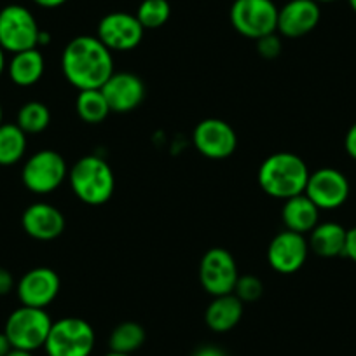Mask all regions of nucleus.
Segmentation results:
<instances>
[{"label":"nucleus","mask_w":356,"mask_h":356,"mask_svg":"<svg viewBox=\"0 0 356 356\" xmlns=\"http://www.w3.org/2000/svg\"><path fill=\"white\" fill-rule=\"evenodd\" d=\"M40 29L26 8L18 4L6 6L0 11V47L16 54L39 46Z\"/></svg>","instance_id":"nucleus-8"},{"label":"nucleus","mask_w":356,"mask_h":356,"mask_svg":"<svg viewBox=\"0 0 356 356\" xmlns=\"http://www.w3.org/2000/svg\"><path fill=\"white\" fill-rule=\"evenodd\" d=\"M15 289V278L4 267H0V296H8Z\"/></svg>","instance_id":"nucleus-31"},{"label":"nucleus","mask_w":356,"mask_h":356,"mask_svg":"<svg viewBox=\"0 0 356 356\" xmlns=\"http://www.w3.org/2000/svg\"><path fill=\"white\" fill-rule=\"evenodd\" d=\"M344 257L351 259L356 264V225L353 229H348V234H346V248H344Z\"/></svg>","instance_id":"nucleus-30"},{"label":"nucleus","mask_w":356,"mask_h":356,"mask_svg":"<svg viewBox=\"0 0 356 356\" xmlns=\"http://www.w3.org/2000/svg\"><path fill=\"white\" fill-rule=\"evenodd\" d=\"M321 9L314 0H290L278 11V32L289 39L307 35L318 26Z\"/></svg>","instance_id":"nucleus-16"},{"label":"nucleus","mask_w":356,"mask_h":356,"mask_svg":"<svg viewBox=\"0 0 356 356\" xmlns=\"http://www.w3.org/2000/svg\"><path fill=\"white\" fill-rule=\"evenodd\" d=\"M26 152V133L18 124H0V166L19 163Z\"/></svg>","instance_id":"nucleus-22"},{"label":"nucleus","mask_w":356,"mask_h":356,"mask_svg":"<svg viewBox=\"0 0 356 356\" xmlns=\"http://www.w3.org/2000/svg\"><path fill=\"white\" fill-rule=\"evenodd\" d=\"M22 225L30 238L37 241H53L65 231V217L49 203H33L23 211Z\"/></svg>","instance_id":"nucleus-17"},{"label":"nucleus","mask_w":356,"mask_h":356,"mask_svg":"<svg viewBox=\"0 0 356 356\" xmlns=\"http://www.w3.org/2000/svg\"><path fill=\"white\" fill-rule=\"evenodd\" d=\"M67 177L68 168L63 156L51 149L39 150L30 156L22 171V180L26 189L39 196L54 193Z\"/></svg>","instance_id":"nucleus-7"},{"label":"nucleus","mask_w":356,"mask_h":356,"mask_svg":"<svg viewBox=\"0 0 356 356\" xmlns=\"http://www.w3.org/2000/svg\"><path fill=\"white\" fill-rule=\"evenodd\" d=\"M283 49L282 39H280L276 33H271V35H266L262 39L257 40V51L262 58L266 60H275V58L280 56Z\"/></svg>","instance_id":"nucleus-28"},{"label":"nucleus","mask_w":356,"mask_h":356,"mask_svg":"<svg viewBox=\"0 0 356 356\" xmlns=\"http://www.w3.org/2000/svg\"><path fill=\"white\" fill-rule=\"evenodd\" d=\"M143 342H145V330L136 321L119 323L112 330L111 339H108L111 351L122 353V355H133V353L142 348Z\"/></svg>","instance_id":"nucleus-24"},{"label":"nucleus","mask_w":356,"mask_h":356,"mask_svg":"<svg viewBox=\"0 0 356 356\" xmlns=\"http://www.w3.org/2000/svg\"><path fill=\"white\" fill-rule=\"evenodd\" d=\"M13 351V346L9 342L8 335L4 332H0V356H8Z\"/></svg>","instance_id":"nucleus-33"},{"label":"nucleus","mask_w":356,"mask_h":356,"mask_svg":"<svg viewBox=\"0 0 356 356\" xmlns=\"http://www.w3.org/2000/svg\"><path fill=\"white\" fill-rule=\"evenodd\" d=\"M234 293L243 304L246 302H255L262 297L264 293V283L260 282L257 276L253 275H239L238 282H236L234 286Z\"/></svg>","instance_id":"nucleus-27"},{"label":"nucleus","mask_w":356,"mask_h":356,"mask_svg":"<svg viewBox=\"0 0 356 356\" xmlns=\"http://www.w3.org/2000/svg\"><path fill=\"white\" fill-rule=\"evenodd\" d=\"M61 70L79 91L100 89L114 74L112 51L98 37L79 35L65 46Z\"/></svg>","instance_id":"nucleus-1"},{"label":"nucleus","mask_w":356,"mask_h":356,"mask_svg":"<svg viewBox=\"0 0 356 356\" xmlns=\"http://www.w3.org/2000/svg\"><path fill=\"white\" fill-rule=\"evenodd\" d=\"M344 149L346 152H348V156L356 161V122H353V124L349 126L348 133H346Z\"/></svg>","instance_id":"nucleus-29"},{"label":"nucleus","mask_w":356,"mask_h":356,"mask_svg":"<svg viewBox=\"0 0 356 356\" xmlns=\"http://www.w3.org/2000/svg\"><path fill=\"white\" fill-rule=\"evenodd\" d=\"M346 234L348 231L337 222H321L309 232V250L323 259L344 255Z\"/></svg>","instance_id":"nucleus-20"},{"label":"nucleus","mask_w":356,"mask_h":356,"mask_svg":"<svg viewBox=\"0 0 356 356\" xmlns=\"http://www.w3.org/2000/svg\"><path fill=\"white\" fill-rule=\"evenodd\" d=\"M318 4H328V2H335V0H314Z\"/></svg>","instance_id":"nucleus-39"},{"label":"nucleus","mask_w":356,"mask_h":356,"mask_svg":"<svg viewBox=\"0 0 356 356\" xmlns=\"http://www.w3.org/2000/svg\"><path fill=\"white\" fill-rule=\"evenodd\" d=\"M257 180L267 196L290 200L306 191L309 168L297 154L276 152L260 164Z\"/></svg>","instance_id":"nucleus-2"},{"label":"nucleus","mask_w":356,"mask_h":356,"mask_svg":"<svg viewBox=\"0 0 356 356\" xmlns=\"http://www.w3.org/2000/svg\"><path fill=\"white\" fill-rule=\"evenodd\" d=\"M238 278V264L229 250L210 248L204 253L200 264V282L210 296L232 293Z\"/></svg>","instance_id":"nucleus-9"},{"label":"nucleus","mask_w":356,"mask_h":356,"mask_svg":"<svg viewBox=\"0 0 356 356\" xmlns=\"http://www.w3.org/2000/svg\"><path fill=\"white\" fill-rule=\"evenodd\" d=\"M307 253H309V243H307L306 236L285 229L269 243L267 262L276 273L292 275L306 264Z\"/></svg>","instance_id":"nucleus-13"},{"label":"nucleus","mask_w":356,"mask_h":356,"mask_svg":"<svg viewBox=\"0 0 356 356\" xmlns=\"http://www.w3.org/2000/svg\"><path fill=\"white\" fill-rule=\"evenodd\" d=\"M278 11L273 0H234L229 16L239 35L259 40L278 32Z\"/></svg>","instance_id":"nucleus-6"},{"label":"nucleus","mask_w":356,"mask_h":356,"mask_svg":"<svg viewBox=\"0 0 356 356\" xmlns=\"http://www.w3.org/2000/svg\"><path fill=\"white\" fill-rule=\"evenodd\" d=\"M44 70H46V61L37 47L13 54L8 65L9 77L19 88H30L37 84L42 79Z\"/></svg>","instance_id":"nucleus-21"},{"label":"nucleus","mask_w":356,"mask_h":356,"mask_svg":"<svg viewBox=\"0 0 356 356\" xmlns=\"http://www.w3.org/2000/svg\"><path fill=\"white\" fill-rule=\"evenodd\" d=\"M105 356H131V355H122V353H114V351H111V353H108V355H105Z\"/></svg>","instance_id":"nucleus-37"},{"label":"nucleus","mask_w":356,"mask_h":356,"mask_svg":"<svg viewBox=\"0 0 356 356\" xmlns=\"http://www.w3.org/2000/svg\"><path fill=\"white\" fill-rule=\"evenodd\" d=\"M51 112L47 105L42 102H29L23 105L18 112V121L16 124L26 133V135H37L42 133L49 126Z\"/></svg>","instance_id":"nucleus-25"},{"label":"nucleus","mask_w":356,"mask_h":356,"mask_svg":"<svg viewBox=\"0 0 356 356\" xmlns=\"http://www.w3.org/2000/svg\"><path fill=\"white\" fill-rule=\"evenodd\" d=\"M349 180L335 168H320L309 173L304 194L318 207V210H337L349 197Z\"/></svg>","instance_id":"nucleus-10"},{"label":"nucleus","mask_w":356,"mask_h":356,"mask_svg":"<svg viewBox=\"0 0 356 356\" xmlns=\"http://www.w3.org/2000/svg\"><path fill=\"white\" fill-rule=\"evenodd\" d=\"M51 327L53 320L46 309L22 306L9 314L4 334L8 335L13 349L33 353L35 349L44 348Z\"/></svg>","instance_id":"nucleus-4"},{"label":"nucleus","mask_w":356,"mask_h":356,"mask_svg":"<svg viewBox=\"0 0 356 356\" xmlns=\"http://www.w3.org/2000/svg\"><path fill=\"white\" fill-rule=\"evenodd\" d=\"M6 68H8V63H6V51L0 47V75L4 74Z\"/></svg>","instance_id":"nucleus-35"},{"label":"nucleus","mask_w":356,"mask_h":356,"mask_svg":"<svg viewBox=\"0 0 356 356\" xmlns=\"http://www.w3.org/2000/svg\"><path fill=\"white\" fill-rule=\"evenodd\" d=\"M33 2H35L37 6H40V8H46V9H54L67 4V0H33Z\"/></svg>","instance_id":"nucleus-34"},{"label":"nucleus","mask_w":356,"mask_h":356,"mask_svg":"<svg viewBox=\"0 0 356 356\" xmlns=\"http://www.w3.org/2000/svg\"><path fill=\"white\" fill-rule=\"evenodd\" d=\"M194 145L208 159H225L238 147V135L229 122L222 119H204L194 128Z\"/></svg>","instance_id":"nucleus-12"},{"label":"nucleus","mask_w":356,"mask_h":356,"mask_svg":"<svg viewBox=\"0 0 356 356\" xmlns=\"http://www.w3.org/2000/svg\"><path fill=\"white\" fill-rule=\"evenodd\" d=\"M193 356H227V353L217 346H201L193 353Z\"/></svg>","instance_id":"nucleus-32"},{"label":"nucleus","mask_w":356,"mask_h":356,"mask_svg":"<svg viewBox=\"0 0 356 356\" xmlns=\"http://www.w3.org/2000/svg\"><path fill=\"white\" fill-rule=\"evenodd\" d=\"M61 289L60 276L51 267H35L25 273L18 282L16 292L22 306L46 309L54 302Z\"/></svg>","instance_id":"nucleus-14"},{"label":"nucleus","mask_w":356,"mask_h":356,"mask_svg":"<svg viewBox=\"0 0 356 356\" xmlns=\"http://www.w3.org/2000/svg\"><path fill=\"white\" fill-rule=\"evenodd\" d=\"M136 18L145 30H156L166 25L171 16L168 0H143L136 9Z\"/></svg>","instance_id":"nucleus-26"},{"label":"nucleus","mask_w":356,"mask_h":356,"mask_svg":"<svg viewBox=\"0 0 356 356\" xmlns=\"http://www.w3.org/2000/svg\"><path fill=\"white\" fill-rule=\"evenodd\" d=\"M100 89L111 111L118 114L135 111L145 98V84L131 72H114Z\"/></svg>","instance_id":"nucleus-15"},{"label":"nucleus","mask_w":356,"mask_h":356,"mask_svg":"<svg viewBox=\"0 0 356 356\" xmlns=\"http://www.w3.org/2000/svg\"><path fill=\"white\" fill-rule=\"evenodd\" d=\"M8 356H33V353L23 351V349H13Z\"/></svg>","instance_id":"nucleus-36"},{"label":"nucleus","mask_w":356,"mask_h":356,"mask_svg":"<svg viewBox=\"0 0 356 356\" xmlns=\"http://www.w3.org/2000/svg\"><path fill=\"white\" fill-rule=\"evenodd\" d=\"M68 182L75 197L91 207L107 203L115 189L114 171L98 156L81 157L68 171Z\"/></svg>","instance_id":"nucleus-3"},{"label":"nucleus","mask_w":356,"mask_h":356,"mask_svg":"<svg viewBox=\"0 0 356 356\" xmlns=\"http://www.w3.org/2000/svg\"><path fill=\"white\" fill-rule=\"evenodd\" d=\"M348 2H349V6H351L353 11L356 13V0H348Z\"/></svg>","instance_id":"nucleus-38"},{"label":"nucleus","mask_w":356,"mask_h":356,"mask_svg":"<svg viewBox=\"0 0 356 356\" xmlns=\"http://www.w3.org/2000/svg\"><path fill=\"white\" fill-rule=\"evenodd\" d=\"M2 118H4V111H2V105H0V124H2Z\"/></svg>","instance_id":"nucleus-40"},{"label":"nucleus","mask_w":356,"mask_h":356,"mask_svg":"<svg viewBox=\"0 0 356 356\" xmlns=\"http://www.w3.org/2000/svg\"><path fill=\"white\" fill-rule=\"evenodd\" d=\"M241 318L243 302L234 293L213 297L210 306L207 307V313H204V321H207L208 328L217 332V334L232 330L241 321Z\"/></svg>","instance_id":"nucleus-19"},{"label":"nucleus","mask_w":356,"mask_h":356,"mask_svg":"<svg viewBox=\"0 0 356 356\" xmlns=\"http://www.w3.org/2000/svg\"><path fill=\"white\" fill-rule=\"evenodd\" d=\"M145 29L135 15L129 13H111L98 23L97 37L111 51H131L142 42Z\"/></svg>","instance_id":"nucleus-11"},{"label":"nucleus","mask_w":356,"mask_h":356,"mask_svg":"<svg viewBox=\"0 0 356 356\" xmlns=\"http://www.w3.org/2000/svg\"><path fill=\"white\" fill-rule=\"evenodd\" d=\"M95 342L97 335L88 321L68 316L53 321L44 349L47 356H89L93 353Z\"/></svg>","instance_id":"nucleus-5"},{"label":"nucleus","mask_w":356,"mask_h":356,"mask_svg":"<svg viewBox=\"0 0 356 356\" xmlns=\"http://www.w3.org/2000/svg\"><path fill=\"white\" fill-rule=\"evenodd\" d=\"M283 224L289 231L297 232V234H307L320 224V210L316 204L306 196L299 194L290 200H285L282 210Z\"/></svg>","instance_id":"nucleus-18"},{"label":"nucleus","mask_w":356,"mask_h":356,"mask_svg":"<svg viewBox=\"0 0 356 356\" xmlns=\"http://www.w3.org/2000/svg\"><path fill=\"white\" fill-rule=\"evenodd\" d=\"M75 111H77L79 118L88 124H100L112 112L102 89L79 91V97L75 100Z\"/></svg>","instance_id":"nucleus-23"}]
</instances>
